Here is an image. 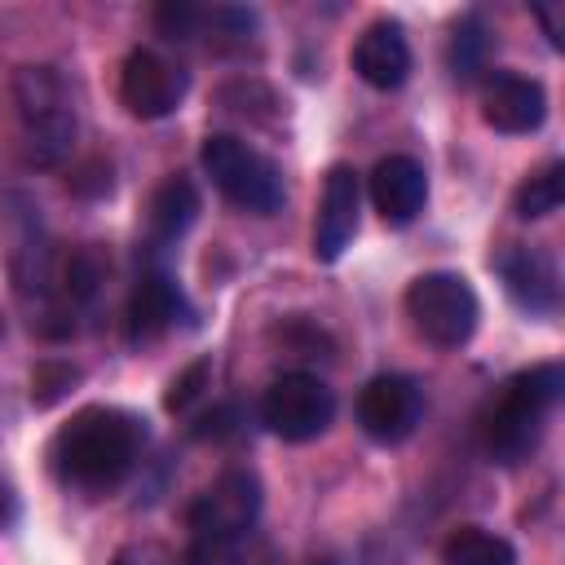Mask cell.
Segmentation results:
<instances>
[{
    "label": "cell",
    "instance_id": "1",
    "mask_svg": "<svg viewBox=\"0 0 565 565\" xmlns=\"http://www.w3.org/2000/svg\"><path fill=\"white\" fill-rule=\"evenodd\" d=\"M146 446V419L124 406H84L49 441V468L62 486L106 494L128 481Z\"/></svg>",
    "mask_w": 565,
    "mask_h": 565
},
{
    "label": "cell",
    "instance_id": "2",
    "mask_svg": "<svg viewBox=\"0 0 565 565\" xmlns=\"http://www.w3.org/2000/svg\"><path fill=\"white\" fill-rule=\"evenodd\" d=\"M565 397V366L561 362H539L530 371H516L499 397H490L481 415V446L494 463H521L530 450L543 441V428L552 411Z\"/></svg>",
    "mask_w": 565,
    "mask_h": 565
},
{
    "label": "cell",
    "instance_id": "3",
    "mask_svg": "<svg viewBox=\"0 0 565 565\" xmlns=\"http://www.w3.org/2000/svg\"><path fill=\"white\" fill-rule=\"evenodd\" d=\"M13 106H18V132L26 163L57 168L71 159L79 137V115L66 79L57 66H18L13 75Z\"/></svg>",
    "mask_w": 565,
    "mask_h": 565
},
{
    "label": "cell",
    "instance_id": "4",
    "mask_svg": "<svg viewBox=\"0 0 565 565\" xmlns=\"http://www.w3.org/2000/svg\"><path fill=\"white\" fill-rule=\"evenodd\" d=\"M199 163L203 172L212 177V185L243 212L252 216H274L287 199L282 190V172L274 159H265L256 146H247L243 137H230V132H212L199 150Z\"/></svg>",
    "mask_w": 565,
    "mask_h": 565
},
{
    "label": "cell",
    "instance_id": "5",
    "mask_svg": "<svg viewBox=\"0 0 565 565\" xmlns=\"http://www.w3.org/2000/svg\"><path fill=\"white\" fill-rule=\"evenodd\" d=\"M0 221H4V238H9V274L22 300H40L44 318H62L57 309V282H53V243L49 230L40 221V207L26 194H4L0 203ZM62 331L71 335V322L62 318Z\"/></svg>",
    "mask_w": 565,
    "mask_h": 565
},
{
    "label": "cell",
    "instance_id": "6",
    "mask_svg": "<svg viewBox=\"0 0 565 565\" xmlns=\"http://www.w3.org/2000/svg\"><path fill=\"white\" fill-rule=\"evenodd\" d=\"M406 318L415 322V331L428 344L459 349V344L472 340V331L481 322V300H477V291L463 274L433 269V274H419L406 287Z\"/></svg>",
    "mask_w": 565,
    "mask_h": 565
},
{
    "label": "cell",
    "instance_id": "7",
    "mask_svg": "<svg viewBox=\"0 0 565 565\" xmlns=\"http://www.w3.org/2000/svg\"><path fill=\"white\" fill-rule=\"evenodd\" d=\"M260 419L282 441H313L335 419V393L309 371H287L265 388Z\"/></svg>",
    "mask_w": 565,
    "mask_h": 565
},
{
    "label": "cell",
    "instance_id": "8",
    "mask_svg": "<svg viewBox=\"0 0 565 565\" xmlns=\"http://www.w3.org/2000/svg\"><path fill=\"white\" fill-rule=\"evenodd\" d=\"M190 93V71L168 62L163 53L154 49H132L124 57V71H119V102L128 106V115L137 119H163L172 110H181Z\"/></svg>",
    "mask_w": 565,
    "mask_h": 565
},
{
    "label": "cell",
    "instance_id": "9",
    "mask_svg": "<svg viewBox=\"0 0 565 565\" xmlns=\"http://www.w3.org/2000/svg\"><path fill=\"white\" fill-rule=\"evenodd\" d=\"M424 419V388L411 375H375L362 384L358 393V424L371 441L380 446H397L406 441Z\"/></svg>",
    "mask_w": 565,
    "mask_h": 565
},
{
    "label": "cell",
    "instance_id": "10",
    "mask_svg": "<svg viewBox=\"0 0 565 565\" xmlns=\"http://www.w3.org/2000/svg\"><path fill=\"white\" fill-rule=\"evenodd\" d=\"M260 503H265V499H260V481H256V472H247V468H230V472H221V477L190 503L185 525H190L194 539H199V534L247 530V525H256Z\"/></svg>",
    "mask_w": 565,
    "mask_h": 565
},
{
    "label": "cell",
    "instance_id": "11",
    "mask_svg": "<svg viewBox=\"0 0 565 565\" xmlns=\"http://www.w3.org/2000/svg\"><path fill=\"white\" fill-rule=\"evenodd\" d=\"M490 265L503 278V287H508L516 309H525L534 318H552L561 309V274H556V260L543 247L508 243Z\"/></svg>",
    "mask_w": 565,
    "mask_h": 565
},
{
    "label": "cell",
    "instance_id": "12",
    "mask_svg": "<svg viewBox=\"0 0 565 565\" xmlns=\"http://www.w3.org/2000/svg\"><path fill=\"white\" fill-rule=\"evenodd\" d=\"M481 119H486L494 132H508V137L539 132L543 119H547V93H543V84L530 79V75L490 71V75H486V88H481Z\"/></svg>",
    "mask_w": 565,
    "mask_h": 565
},
{
    "label": "cell",
    "instance_id": "13",
    "mask_svg": "<svg viewBox=\"0 0 565 565\" xmlns=\"http://www.w3.org/2000/svg\"><path fill=\"white\" fill-rule=\"evenodd\" d=\"M185 318H190V305H185V291L177 287V278L163 265H146L128 296V340L150 344V340L177 331Z\"/></svg>",
    "mask_w": 565,
    "mask_h": 565
},
{
    "label": "cell",
    "instance_id": "14",
    "mask_svg": "<svg viewBox=\"0 0 565 565\" xmlns=\"http://www.w3.org/2000/svg\"><path fill=\"white\" fill-rule=\"evenodd\" d=\"M358 216H362V181L349 163H335L322 181V207H318V225H313V256L322 265L344 256V247L358 234Z\"/></svg>",
    "mask_w": 565,
    "mask_h": 565
},
{
    "label": "cell",
    "instance_id": "15",
    "mask_svg": "<svg viewBox=\"0 0 565 565\" xmlns=\"http://www.w3.org/2000/svg\"><path fill=\"white\" fill-rule=\"evenodd\" d=\"M371 203L384 225H411L428 203V172L411 154H388L371 168Z\"/></svg>",
    "mask_w": 565,
    "mask_h": 565
},
{
    "label": "cell",
    "instance_id": "16",
    "mask_svg": "<svg viewBox=\"0 0 565 565\" xmlns=\"http://www.w3.org/2000/svg\"><path fill=\"white\" fill-rule=\"evenodd\" d=\"M353 71L362 84H371L380 93L402 88L411 75V44H406L402 22H388V18L371 22L353 44Z\"/></svg>",
    "mask_w": 565,
    "mask_h": 565
},
{
    "label": "cell",
    "instance_id": "17",
    "mask_svg": "<svg viewBox=\"0 0 565 565\" xmlns=\"http://www.w3.org/2000/svg\"><path fill=\"white\" fill-rule=\"evenodd\" d=\"M190 565H278V547L256 525L230 534H199L190 539Z\"/></svg>",
    "mask_w": 565,
    "mask_h": 565
},
{
    "label": "cell",
    "instance_id": "18",
    "mask_svg": "<svg viewBox=\"0 0 565 565\" xmlns=\"http://www.w3.org/2000/svg\"><path fill=\"white\" fill-rule=\"evenodd\" d=\"M199 221V190L190 177H168L150 199V243L168 247Z\"/></svg>",
    "mask_w": 565,
    "mask_h": 565
},
{
    "label": "cell",
    "instance_id": "19",
    "mask_svg": "<svg viewBox=\"0 0 565 565\" xmlns=\"http://www.w3.org/2000/svg\"><path fill=\"white\" fill-rule=\"evenodd\" d=\"M441 565H516V547L486 525H459L441 543Z\"/></svg>",
    "mask_w": 565,
    "mask_h": 565
},
{
    "label": "cell",
    "instance_id": "20",
    "mask_svg": "<svg viewBox=\"0 0 565 565\" xmlns=\"http://www.w3.org/2000/svg\"><path fill=\"white\" fill-rule=\"evenodd\" d=\"M561 203H565V163H561V159H552V163H543L539 172H530V177L516 185V194H512V212H516L521 221H543V216H552Z\"/></svg>",
    "mask_w": 565,
    "mask_h": 565
},
{
    "label": "cell",
    "instance_id": "21",
    "mask_svg": "<svg viewBox=\"0 0 565 565\" xmlns=\"http://www.w3.org/2000/svg\"><path fill=\"white\" fill-rule=\"evenodd\" d=\"M486 57H490L486 22H481L477 13H468V18L455 26V35H450V71H455V79H459V84L477 79V75L486 71Z\"/></svg>",
    "mask_w": 565,
    "mask_h": 565
},
{
    "label": "cell",
    "instance_id": "22",
    "mask_svg": "<svg viewBox=\"0 0 565 565\" xmlns=\"http://www.w3.org/2000/svg\"><path fill=\"white\" fill-rule=\"evenodd\" d=\"M79 366H71V362H40L35 371H31V402L35 406H53V402H62L66 393H71V384H79Z\"/></svg>",
    "mask_w": 565,
    "mask_h": 565
},
{
    "label": "cell",
    "instance_id": "23",
    "mask_svg": "<svg viewBox=\"0 0 565 565\" xmlns=\"http://www.w3.org/2000/svg\"><path fill=\"white\" fill-rule=\"evenodd\" d=\"M207 375H212V362L207 358H199V362H190L177 380H172V388H168V397H163V406L172 411V415H181V411H190V402L194 397H203V388H207Z\"/></svg>",
    "mask_w": 565,
    "mask_h": 565
},
{
    "label": "cell",
    "instance_id": "24",
    "mask_svg": "<svg viewBox=\"0 0 565 565\" xmlns=\"http://www.w3.org/2000/svg\"><path fill=\"white\" fill-rule=\"evenodd\" d=\"M154 26H159L168 40H194V35H199V4L168 0V4L154 9Z\"/></svg>",
    "mask_w": 565,
    "mask_h": 565
},
{
    "label": "cell",
    "instance_id": "25",
    "mask_svg": "<svg viewBox=\"0 0 565 565\" xmlns=\"http://www.w3.org/2000/svg\"><path fill=\"white\" fill-rule=\"evenodd\" d=\"M238 433V406H212L199 424H194V437L199 441H225V437H234Z\"/></svg>",
    "mask_w": 565,
    "mask_h": 565
},
{
    "label": "cell",
    "instance_id": "26",
    "mask_svg": "<svg viewBox=\"0 0 565 565\" xmlns=\"http://www.w3.org/2000/svg\"><path fill=\"white\" fill-rule=\"evenodd\" d=\"M110 565H177V556L168 547H159V543H132V547L115 552Z\"/></svg>",
    "mask_w": 565,
    "mask_h": 565
},
{
    "label": "cell",
    "instance_id": "27",
    "mask_svg": "<svg viewBox=\"0 0 565 565\" xmlns=\"http://www.w3.org/2000/svg\"><path fill=\"white\" fill-rule=\"evenodd\" d=\"M534 18L547 26V40H552V49H561V9H534Z\"/></svg>",
    "mask_w": 565,
    "mask_h": 565
},
{
    "label": "cell",
    "instance_id": "28",
    "mask_svg": "<svg viewBox=\"0 0 565 565\" xmlns=\"http://www.w3.org/2000/svg\"><path fill=\"white\" fill-rule=\"evenodd\" d=\"M13 512H18V503H13V490L0 481V525H9V521H13Z\"/></svg>",
    "mask_w": 565,
    "mask_h": 565
}]
</instances>
